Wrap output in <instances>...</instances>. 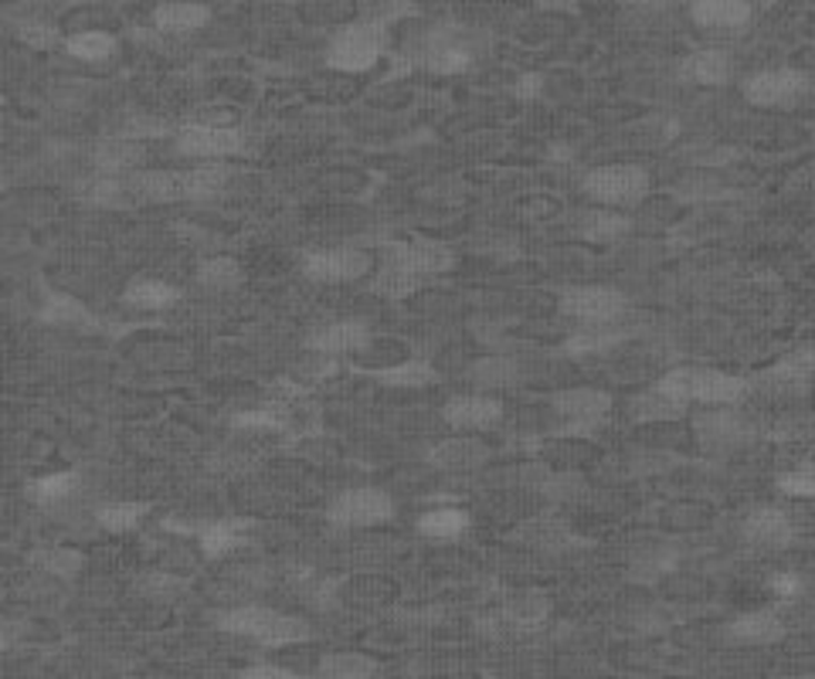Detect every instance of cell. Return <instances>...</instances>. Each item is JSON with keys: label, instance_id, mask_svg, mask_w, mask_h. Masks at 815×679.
Here are the masks:
<instances>
[{"label": "cell", "instance_id": "6da1fadb", "mask_svg": "<svg viewBox=\"0 0 815 679\" xmlns=\"http://www.w3.org/2000/svg\"><path fill=\"white\" fill-rule=\"evenodd\" d=\"M215 622L222 632L252 639L268 649H283V646H296V642L310 639V629L303 619L286 616V611H276V608H265V604H238V608L218 611Z\"/></svg>", "mask_w": 815, "mask_h": 679}, {"label": "cell", "instance_id": "7a4b0ae2", "mask_svg": "<svg viewBox=\"0 0 815 679\" xmlns=\"http://www.w3.org/2000/svg\"><path fill=\"white\" fill-rule=\"evenodd\" d=\"M662 391L687 404H740L752 391V381L714 371V367H676L656 381Z\"/></svg>", "mask_w": 815, "mask_h": 679}, {"label": "cell", "instance_id": "3957f363", "mask_svg": "<svg viewBox=\"0 0 815 679\" xmlns=\"http://www.w3.org/2000/svg\"><path fill=\"white\" fill-rule=\"evenodd\" d=\"M581 190L595 200V204H608V208H639V204L649 197L652 180L642 167L636 164H608V167H595L585 174Z\"/></svg>", "mask_w": 815, "mask_h": 679}, {"label": "cell", "instance_id": "277c9868", "mask_svg": "<svg viewBox=\"0 0 815 679\" xmlns=\"http://www.w3.org/2000/svg\"><path fill=\"white\" fill-rule=\"evenodd\" d=\"M690 435L704 452L730 455L755 439V429L737 412V404H704L690 419Z\"/></svg>", "mask_w": 815, "mask_h": 679}, {"label": "cell", "instance_id": "5b68a950", "mask_svg": "<svg viewBox=\"0 0 815 679\" xmlns=\"http://www.w3.org/2000/svg\"><path fill=\"white\" fill-rule=\"evenodd\" d=\"M384 55V28L377 21H351L344 24L330 48H326V65L336 72H367Z\"/></svg>", "mask_w": 815, "mask_h": 679}, {"label": "cell", "instance_id": "8992f818", "mask_svg": "<svg viewBox=\"0 0 815 679\" xmlns=\"http://www.w3.org/2000/svg\"><path fill=\"white\" fill-rule=\"evenodd\" d=\"M377 268V258L367 248L340 245V248H320L303 258V276L323 286H344L357 283Z\"/></svg>", "mask_w": 815, "mask_h": 679}, {"label": "cell", "instance_id": "52a82bcc", "mask_svg": "<svg viewBox=\"0 0 815 679\" xmlns=\"http://www.w3.org/2000/svg\"><path fill=\"white\" fill-rule=\"evenodd\" d=\"M558 415V432L568 435H591L611 415V394L601 387H564L551 397Z\"/></svg>", "mask_w": 815, "mask_h": 679}, {"label": "cell", "instance_id": "ba28073f", "mask_svg": "<svg viewBox=\"0 0 815 679\" xmlns=\"http://www.w3.org/2000/svg\"><path fill=\"white\" fill-rule=\"evenodd\" d=\"M174 147L180 157H194V160H228L245 150V132L238 126L187 122L184 129H177Z\"/></svg>", "mask_w": 815, "mask_h": 679}, {"label": "cell", "instance_id": "9c48e42d", "mask_svg": "<svg viewBox=\"0 0 815 679\" xmlns=\"http://www.w3.org/2000/svg\"><path fill=\"white\" fill-rule=\"evenodd\" d=\"M551 619V598L543 591H517L483 622L490 636H527Z\"/></svg>", "mask_w": 815, "mask_h": 679}, {"label": "cell", "instance_id": "30bf717a", "mask_svg": "<svg viewBox=\"0 0 815 679\" xmlns=\"http://www.w3.org/2000/svg\"><path fill=\"white\" fill-rule=\"evenodd\" d=\"M330 523L336 527H347V530H371V527H381L394 516V503L384 490H374V486H361V490H347L340 493L330 510H326Z\"/></svg>", "mask_w": 815, "mask_h": 679}, {"label": "cell", "instance_id": "8fae6325", "mask_svg": "<svg viewBox=\"0 0 815 679\" xmlns=\"http://www.w3.org/2000/svg\"><path fill=\"white\" fill-rule=\"evenodd\" d=\"M510 537L520 543V548H530L537 554H564L578 543L571 523L554 510H540V513L520 520Z\"/></svg>", "mask_w": 815, "mask_h": 679}, {"label": "cell", "instance_id": "7c38bea8", "mask_svg": "<svg viewBox=\"0 0 815 679\" xmlns=\"http://www.w3.org/2000/svg\"><path fill=\"white\" fill-rule=\"evenodd\" d=\"M808 89V79L795 68H765L744 82V99L762 109H785L795 106Z\"/></svg>", "mask_w": 815, "mask_h": 679}, {"label": "cell", "instance_id": "4fadbf2b", "mask_svg": "<svg viewBox=\"0 0 815 679\" xmlns=\"http://www.w3.org/2000/svg\"><path fill=\"white\" fill-rule=\"evenodd\" d=\"M561 309L578 323H616L626 316L629 299L608 286H575L561 296Z\"/></svg>", "mask_w": 815, "mask_h": 679}, {"label": "cell", "instance_id": "5bb4252c", "mask_svg": "<svg viewBox=\"0 0 815 679\" xmlns=\"http://www.w3.org/2000/svg\"><path fill=\"white\" fill-rule=\"evenodd\" d=\"M442 419L455 432H490L503 422V404L490 391H472V394H455L445 401Z\"/></svg>", "mask_w": 815, "mask_h": 679}, {"label": "cell", "instance_id": "9a60e30c", "mask_svg": "<svg viewBox=\"0 0 815 679\" xmlns=\"http://www.w3.org/2000/svg\"><path fill=\"white\" fill-rule=\"evenodd\" d=\"M815 384V351H795L785 361H778L775 367H768L765 374H758L752 381V387L772 394V397H798Z\"/></svg>", "mask_w": 815, "mask_h": 679}, {"label": "cell", "instance_id": "2e32d148", "mask_svg": "<svg viewBox=\"0 0 815 679\" xmlns=\"http://www.w3.org/2000/svg\"><path fill=\"white\" fill-rule=\"evenodd\" d=\"M381 258H391L404 268H412L415 276L422 279H439L452 268V252L439 242H429V238H404V242H387L384 255Z\"/></svg>", "mask_w": 815, "mask_h": 679}, {"label": "cell", "instance_id": "e0dca14e", "mask_svg": "<svg viewBox=\"0 0 815 679\" xmlns=\"http://www.w3.org/2000/svg\"><path fill=\"white\" fill-rule=\"evenodd\" d=\"M371 336L374 333L361 319H336L306 336V351H316L326 357H357Z\"/></svg>", "mask_w": 815, "mask_h": 679}, {"label": "cell", "instance_id": "ac0fdd59", "mask_svg": "<svg viewBox=\"0 0 815 679\" xmlns=\"http://www.w3.org/2000/svg\"><path fill=\"white\" fill-rule=\"evenodd\" d=\"M740 533H744L747 543H755V548H785V543L795 537V523H792L788 510L758 506V510H752L744 516Z\"/></svg>", "mask_w": 815, "mask_h": 679}, {"label": "cell", "instance_id": "d6986e66", "mask_svg": "<svg viewBox=\"0 0 815 679\" xmlns=\"http://www.w3.org/2000/svg\"><path fill=\"white\" fill-rule=\"evenodd\" d=\"M415 61L425 68V72H435V76H455V72H465V68L472 65V51H469V45H462L455 35L442 31V35L425 38V45L415 51Z\"/></svg>", "mask_w": 815, "mask_h": 679}, {"label": "cell", "instance_id": "ffe728a7", "mask_svg": "<svg viewBox=\"0 0 815 679\" xmlns=\"http://www.w3.org/2000/svg\"><path fill=\"white\" fill-rule=\"evenodd\" d=\"M490 459V445L483 439H475V435H452L445 442H439L432 452H429V462L439 469V472H472V469H480L483 462Z\"/></svg>", "mask_w": 815, "mask_h": 679}, {"label": "cell", "instance_id": "44dd1931", "mask_svg": "<svg viewBox=\"0 0 815 679\" xmlns=\"http://www.w3.org/2000/svg\"><path fill=\"white\" fill-rule=\"evenodd\" d=\"M687 401H679V397H672L669 391H662L659 384H652L649 391H642V394H636L632 401H629V419L636 422V425H662V422H684L687 419Z\"/></svg>", "mask_w": 815, "mask_h": 679}, {"label": "cell", "instance_id": "7402d4cb", "mask_svg": "<svg viewBox=\"0 0 815 679\" xmlns=\"http://www.w3.org/2000/svg\"><path fill=\"white\" fill-rule=\"evenodd\" d=\"M248 520H218V523H204L197 527V551L208 561L232 558L242 551V543L248 540Z\"/></svg>", "mask_w": 815, "mask_h": 679}, {"label": "cell", "instance_id": "603a6c76", "mask_svg": "<svg viewBox=\"0 0 815 679\" xmlns=\"http://www.w3.org/2000/svg\"><path fill=\"white\" fill-rule=\"evenodd\" d=\"M752 4L747 0H694L690 18L704 31H740L752 21Z\"/></svg>", "mask_w": 815, "mask_h": 679}, {"label": "cell", "instance_id": "cb8c5ba5", "mask_svg": "<svg viewBox=\"0 0 815 679\" xmlns=\"http://www.w3.org/2000/svg\"><path fill=\"white\" fill-rule=\"evenodd\" d=\"M96 167L99 174H132L147 164V147L144 140H136V136L122 132V136H109L96 147Z\"/></svg>", "mask_w": 815, "mask_h": 679}, {"label": "cell", "instance_id": "d4e9b609", "mask_svg": "<svg viewBox=\"0 0 815 679\" xmlns=\"http://www.w3.org/2000/svg\"><path fill=\"white\" fill-rule=\"evenodd\" d=\"M785 632H788V626L768 608L747 611V616H737L727 626V639L737 642V646H772V642L785 639Z\"/></svg>", "mask_w": 815, "mask_h": 679}, {"label": "cell", "instance_id": "484cf974", "mask_svg": "<svg viewBox=\"0 0 815 679\" xmlns=\"http://www.w3.org/2000/svg\"><path fill=\"white\" fill-rule=\"evenodd\" d=\"M676 72H679V79H687L694 86H724L734 72V61L720 48H700L679 61Z\"/></svg>", "mask_w": 815, "mask_h": 679}, {"label": "cell", "instance_id": "4316f807", "mask_svg": "<svg viewBox=\"0 0 815 679\" xmlns=\"http://www.w3.org/2000/svg\"><path fill=\"white\" fill-rule=\"evenodd\" d=\"M212 21V11L197 0H167L154 11V24L160 35H194Z\"/></svg>", "mask_w": 815, "mask_h": 679}, {"label": "cell", "instance_id": "83f0119b", "mask_svg": "<svg viewBox=\"0 0 815 679\" xmlns=\"http://www.w3.org/2000/svg\"><path fill=\"white\" fill-rule=\"evenodd\" d=\"M632 228V222L626 218L622 208H608V204H598V208H588L578 215V235L591 245H605L616 242Z\"/></svg>", "mask_w": 815, "mask_h": 679}, {"label": "cell", "instance_id": "f1b7e54d", "mask_svg": "<svg viewBox=\"0 0 815 679\" xmlns=\"http://www.w3.org/2000/svg\"><path fill=\"white\" fill-rule=\"evenodd\" d=\"M465 377H469V384L475 387V391H503V387H517L520 381H523V367L513 361V357H497V354H490V357H480L475 361L469 371H465Z\"/></svg>", "mask_w": 815, "mask_h": 679}, {"label": "cell", "instance_id": "f546056e", "mask_svg": "<svg viewBox=\"0 0 815 679\" xmlns=\"http://www.w3.org/2000/svg\"><path fill=\"white\" fill-rule=\"evenodd\" d=\"M425 286H429V279L415 276L412 268H404L391 258H381V265L371 272V289L377 296H387V299H408Z\"/></svg>", "mask_w": 815, "mask_h": 679}, {"label": "cell", "instance_id": "4dcf8cb0", "mask_svg": "<svg viewBox=\"0 0 815 679\" xmlns=\"http://www.w3.org/2000/svg\"><path fill=\"white\" fill-rule=\"evenodd\" d=\"M626 340V326L616 323H581L578 333L568 336V354L585 357V354H605Z\"/></svg>", "mask_w": 815, "mask_h": 679}, {"label": "cell", "instance_id": "1f68e13d", "mask_svg": "<svg viewBox=\"0 0 815 679\" xmlns=\"http://www.w3.org/2000/svg\"><path fill=\"white\" fill-rule=\"evenodd\" d=\"M367 377H374L377 384H384V387H429V384H435L439 381V371L429 364V361H422V357H404V361H397V364H391V367H381V371H367Z\"/></svg>", "mask_w": 815, "mask_h": 679}, {"label": "cell", "instance_id": "d6a6232c", "mask_svg": "<svg viewBox=\"0 0 815 679\" xmlns=\"http://www.w3.org/2000/svg\"><path fill=\"white\" fill-rule=\"evenodd\" d=\"M340 598H344L347 604H357V608H381V604L397 598V584L391 578H381V574H357L344 584Z\"/></svg>", "mask_w": 815, "mask_h": 679}, {"label": "cell", "instance_id": "836d02e7", "mask_svg": "<svg viewBox=\"0 0 815 679\" xmlns=\"http://www.w3.org/2000/svg\"><path fill=\"white\" fill-rule=\"evenodd\" d=\"M126 306L132 309H147V313H157V309H170L177 299H180V289L164 283V279H132L122 293Z\"/></svg>", "mask_w": 815, "mask_h": 679}, {"label": "cell", "instance_id": "e575fe53", "mask_svg": "<svg viewBox=\"0 0 815 679\" xmlns=\"http://www.w3.org/2000/svg\"><path fill=\"white\" fill-rule=\"evenodd\" d=\"M65 51L86 61V65H99V61H109L116 58L119 51V38L109 35V31H76V35H68L65 41Z\"/></svg>", "mask_w": 815, "mask_h": 679}, {"label": "cell", "instance_id": "d590c367", "mask_svg": "<svg viewBox=\"0 0 815 679\" xmlns=\"http://www.w3.org/2000/svg\"><path fill=\"white\" fill-rule=\"evenodd\" d=\"M469 513L459 506H439V510H425L419 516V533L429 540H455L469 530Z\"/></svg>", "mask_w": 815, "mask_h": 679}, {"label": "cell", "instance_id": "8d00e7d4", "mask_svg": "<svg viewBox=\"0 0 815 679\" xmlns=\"http://www.w3.org/2000/svg\"><path fill=\"white\" fill-rule=\"evenodd\" d=\"M197 283L204 289H235L245 283V268L242 262H235L232 255H212V258H204L197 265Z\"/></svg>", "mask_w": 815, "mask_h": 679}, {"label": "cell", "instance_id": "74e56055", "mask_svg": "<svg viewBox=\"0 0 815 679\" xmlns=\"http://www.w3.org/2000/svg\"><path fill=\"white\" fill-rule=\"evenodd\" d=\"M316 669H320V676H330V679H367L381 666H377V659H371L364 652H326Z\"/></svg>", "mask_w": 815, "mask_h": 679}, {"label": "cell", "instance_id": "f35d334b", "mask_svg": "<svg viewBox=\"0 0 815 679\" xmlns=\"http://www.w3.org/2000/svg\"><path fill=\"white\" fill-rule=\"evenodd\" d=\"M41 319L45 323H55V326H79V329H89L96 326L92 313L65 293H48L45 296V306H41Z\"/></svg>", "mask_w": 815, "mask_h": 679}, {"label": "cell", "instance_id": "ab89813d", "mask_svg": "<svg viewBox=\"0 0 815 679\" xmlns=\"http://www.w3.org/2000/svg\"><path fill=\"white\" fill-rule=\"evenodd\" d=\"M31 564H35L38 571L51 574V578L72 581V578L82 574L86 558H82L79 551H72V548H41V551L31 554Z\"/></svg>", "mask_w": 815, "mask_h": 679}, {"label": "cell", "instance_id": "60d3db41", "mask_svg": "<svg viewBox=\"0 0 815 679\" xmlns=\"http://www.w3.org/2000/svg\"><path fill=\"white\" fill-rule=\"evenodd\" d=\"M99 527L109 530V533H129L140 527L147 516H150V503H140V500H119V503H106L99 513Z\"/></svg>", "mask_w": 815, "mask_h": 679}, {"label": "cell", "instance_id": "b9f144b4", "mask_svg": "<svg viewBox=\"0 0 815 679\" xmlns=\"http://www.w3.org/2000/svg\"><path fill=\"white\" fill-rule=\"evenodd\" d=\"M28 500L38 503V506H55V503H65L68 496L76 493V472H51V475H41V480H31L28 483Z\"/></svg>", "mask_w": 815, "mask_h": 679}, {"label": "cell", "instance_id": "7bdbcfd3", "mask_svg": "<svg viewBox=\"0 0 815 679\" xmlns=\"http://www.w3.org/2000/svg\"><path fill=\"white\" fill-rule=\"evenodd\" d=\"M235 429H245V432H279L289 425V407L286 404H276L268 401L262 407H252V412H242L232 419Z\"/></svg>", "mask_w": 815, "mask_h": 679}, {"label": "cell", "instance_id": "ee69618b", "mask_svg": "<svg viewBox=\"0 0 815 679\" xmlns=\"http://www.w3.org/2000/svg\"><path fill=\"white\" fill-rule=\"evenodd\" d=\"M720 190H724L720 177H717V174H707V167H700V170H694V174H687L684 180H676V184H672V197H676V200H684V204L714 200V197H720Z\"/></svg>", "mask_w": 815, "mask_h": 679}, {"label": "cell", "instance_id": "f6af8a7d", "mask_svg": "<svg viewBox=\"0 0 815 679\" xmlns=\"http://www.w3.org/2000/svg\"><path fill=\"white\" fill-rule=\"evenodd\" d=\"M408 357V347L404 344H397V340H391V336H371L367 344H364V351L357 354V361H361V374H367V371H381V367H391V364H397V361H404Z\"/></svg>", "mask_w": 815, "mask_h": 679}, {"label": "cell", "instance_id": "bcb514c9", "mask_svg": "<svg viewBox=\"0 0 815 679\" xmlns=\"http://www.w3.org/2000/svg\"><path fill=\"white\" fill-rule=\"evenodd\" d=\"M303 14L316 24H351L357 18L354 0H306Z\"/></svg>", "mask_w": 815, "mask_h": 679}, {"label": "cell", "instance_id": "7dc6e473", "mask_svg": "<svg viewBox=\"0 0 815 679\" xmlns=\"http://www.w3.org/2000/svg\"><path fill=\"white\" fill-rule=\"evenodd\" d=\"M136 588H140L147 598L164 601V598H174L177 591H184L187 588V578L180 571H174V568H157V571H147L140 581H136Z\"/></svg>", "mask_w": 815, "mask_h": 679}, {"label": "cell", "instance_id": "c3c4849f", "mask_svg": "<svg viewBox=\"0 0 815 679\" xmlns=\"http://www.w3.org/2000/svg\"><path fill=\"white\" fill-rule=\"evenodd\" d=\"M778 490L788 500H815V465L812 462H802V465L785 469L778 475Z\"/></svg>", "mask_w": 815, "mask_h": 679}, {"label": "cell", "instance_id": "681fc988", "mask_svg": "<svg viewBox=\"0 0 815 679\" xmlns=\"http://www.w3.org/2000/svg\"><path fill=\"white\" fill-rule=\"evenodd\" d=\"M768 439L778 445H798V442H812V419L808 415H782L772 429Z\"/></svg>", "mask_w": 815, "mask_h": 679}, {"label": "cell", "instance_id": "f907efd6", "mask_svg": "<svg viewBox=\"0 0 815 679\" xmlns=\"http://www.w3.org/2000/svg\"><path fill=\"white\" fill-rule=\"evenodd\" d=\"M18 38L28 45V48H38V51H48V48H55L61 38H58V28L55 24H48V21H38V18H24L18 28Z\"/></svg>", "mask_w": 815, "mask_h": 679}, {"label": "cell", "instance_id": "816d5d0a", "mask_svg": "<svg viewBox=\"0 0 815 679\" xmlns=\"http://www.w3.org/2000/svg\"><path fill=\"white\" fill-rule=\"evenodd\" d=\"M666 523L679 527V530H697L704 523H710V506L704 503H676L666 510Z\"/></svg>", "mask_w": 815, "mask_h": 679}, {"label": "cell", "instance_id": "f5cc1de1", "mask_svg": "<svg viewBox=\"0 0 815 679\" xmlns=\"http://www.w3.org/2000/svg\"><path fill=\"white\" fill-rule=\"evenodd\" d=\"M190 122H200V126H238V112L225 102H204L194 109Z\"/></svg>", "mask_w": 815, "mask_h": 679}, {"label": "cell", "instance_id": "db71d44e", "mask_svg": "<svg viewBox=\"0 0 815 679\" xmlns=\"http://www.w3.org/2000/svg\"><path fill=\"white\" fill-rule=\"evenodd\" d=\"M676 568V551H652V554H642L636 561V578H659V574H672Z\"/></svg>", "mask_w": 815, "mask_h": 679}, {"label": "cell", "instance_id": "11a10c76", "mask_svg": "<svg viewBox=\"0 0 815 679\" xmlns=\"http://www.w3.org/2000/svg\"><path fill=\"white\" fill-rule=\"evenodd\" d=\"M772 591H775L778 598H795V594L802 591V581H798L795 574L782 571V574H775V578H772Z\"/></svg>", "mask_w": 815, "mask_h": 679}, {"label": "cell", "instance_id": "9f6ffc18", "mask_svg": "<svg viewBox=\"0 0 815 679\" xmlns=\"http://www.w3.org/2000/svg\"><path fill=\"white\" fill-rule=\"evenodd\" d=\"M242 676H265V679H289L293 669H283V666H272V662H262V666H248L242 669Z\"/></svg>", "mask_w": 815, "mask_h": 679}, {"label": "cell", "instance_id": "6f0895ef", "mask_svg": "<svg viewBox=\"0 0 815 679\" xmlns=\"http://www.w3.org/2000/svg\"><path fill=\"white\" fill-rule=\"evenodd\" d=\"M540 89H543V79H540V76H523V79L517 82L513 92H517V99H533Z\"/></svg>", "mask_w": 815, "mask_h": 679}, {"label": "cell", "instance_id": "680465c9", "mask_svg": "<svg viewBox=\"0 0 815 679\" xmlns=\"http://www.w3.org/2000/svg\"><path fill=\"white\" fill-rule=\"evenodd\" d=\"M554 211H558V204H554V200H533L530 208H527L530 218H551Z\"/></svg>", "mask_w": 815, "mask_h": 679}, {"label": "cell", "instance_id": "91938a15", "mask_svg": "<svg viewBox=\"0 0 815 679\" xmlns=\"http://www.w3.org/2000/svg\"><path fill=\"white\" fill-rule=\"evenodd\" d=\"M622 4L629 8H639V11H662L669 0H622Z\"/></svg>", "mask_w": 815, "mask_h": 679}, {"label": "cell", "instance_id": "94428289", "mask_svg": "<svg viewBox=\"0 0 815 679\" xmlns=\"http://www.w3.org/2000/svg\"><path fill=\"white\" fill-rule=\"evenodd\" d=\"M808 419H812V439H815V412H812Z\"/></svg>", "mask_w": 815, "mask_h": 679}]
</instances>
